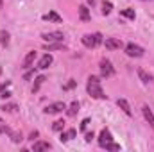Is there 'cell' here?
Returning a JSON list of instances; mask_svg holds the SVG:
<instances>
[{
	"label": "cell",
	"instance_id": "ffe728a7",
	"mask_svg": "<svg viewBox=\"0 0 154 152\" xmlns=\"http://www.w3.org/2000/svg\"><path fill=\"white\" fill-rule=\"evenodd\" d=\"M77 111H79V102H77V100H74V102L70 104V108H68L66 114H68V116H75Z\"/></svg>",
	"mask_w": 154,
	"mask_h": 152
},
{
	"label": "cell",
	"instance_id": "cb8c5ba5",
	"mask_svg": "<svg viewBox=\"0 0 154 152\" xmlns=\"http://www.w3.org/2000/svg\"><path fill=\"white\" fill-rule=\"evenodd\" d=\"M111 9H113V4L111 2H102V14H109L111 13Z\"/></svg>",
	"mask_w": 154,
	"mask_h": 152
},
{
	"label": "cell",
	"instance_id": "e575fe53",
	"mask_svg": "<svg viewBox=\"0 0 154 152\" xmlns=\"http://www.w3.org/2000/svg\"><path fill=\"white\" fill-rule=\"evenodd\" d=\"M2 7H4V4H2V0H0V9H2Z\"/></svg>",
	"mask_w": 154,
	"mask_h": 152
},
{
	"label": "cell",
	"instance_id": "52a82bcc",
	"mask_svg": "<svg viewBox=\"0 0 154 152\" xmlns=\"http://www.w3.org/2000/svg\"><path fill=\"white\" fill-rule=\"evenodd\" d=\"M109 141H113L111 132H109L108 129H102V132H100V136H99V145H100V147H104V145H106V143H109Z\"/></svg>",
	"mask_w": 154,
	"mask_h": 152
},
{
	"label": "cell",
	"instance_id": "d6986e66",
	"mask_svg": "<svg viewBox=\"0 0 154 152\" xmlns=\"http://www.w3.org/2000/svg\"><path fill=\"white\" fill-rule=\"evenodd\" d=\"M45 48L50 52V50H59V48H65V45H63V41H56V43H48V45H45Z\"/></svg>",
	"mask_w": 154,
	"mask_h": 152
},
{
	"label": "cell",
	"instance_id": "5bb4252c",
	"mask_svg": "<svg viewBox=\"0 0 154 152\" xmlns=\"http://www.w3.org/2000/svg\"><path fill=\"white\" fill-rule=\"evenodd\" d=\"M9 86H11V82H9V81H7L5 84H2V86H0V100H4V99H9V97H11V91L7 90Z\"/></svg>",
	"mask_w": 154,
	"mask_h": 152
},
{
	"label": "cell",
	"instance_id": "7c38bea8",
	"mask_svg": "<svg viewBox=\"0 0 154 152\" xmlns=\"http://www.w3.org/2000/svg\"><path fill=\"white\" fill-rule=\"evenodd\" d=\"M142 113H143V116H145V120L149 122V125L154 127V114H152V111L149 109V106H143V108H142Z\"/></svg>",
	"mask_w": 154,
	"mask_h": 152
},
{
	"label": "cell",
	"instance_id": "8992f818",
	"mask_svg": "<svg viewBox=\"0 0 154 152\" xmlns=\"http://www.w3.org/2000/svg\"><path fill=\"white\" fill-rule=\"evenodd\" d=\"M66 109V104L65 102H54V104H48L45 108V113L47 114H56V113H61Z\"/></svg>",
	"mask_w": 154,
	"mask_h": 152
},
{
	"label": "cell",
	"instance_id": "6da1fadb",
	"mask_svg": "<svg viewBox=\"0 0 154 152\" xmlns=\"http://www.w3.org/2000/svg\"><path fill=\"white\" fill-rule=\"evenodd\" d=\"M86 90H88V93L93 97V99H106V95H104V91H102V86H100V81H99V77L91 75L88 79V84H86Z\"/></svg>",
	"mask_w": 154,
	"mask_h": 152
},
{
	"label": "cell",
	"instance_id": "603a6c76",
	"mask_svg": "<svg viewBox=\"0 0 154 152\" xmlns=\"http://www.w3.org/2000/svg\"><path fill=\"white\" fill-rule=\"evenodd\" d=\"M0 109H2V111H5V113H14V111L18 109V106H16V104H4Z\"/></svg>",
	"mask_w": 154,
	"mask_h": 152
},
{
	"label": "cell",
	"instance_id": "9c48e42d",
	"mask_svg": "<svg viewBox=\"0 0 154 152\" xmlns=\"http://www.w3.org/2000/svg\"><path fill=\"white\" fill-rule=\"evenodd\" d=\"M116 106H118V108H120L125 114H127V116H131L133 111H131V106H129V102H127L125 99H118V100H116Z\"/></svg>",
	"mask_w": 154,
	"mask_h": 152
},
{
	"label": "cell",
	"instance_id": "4fadbf2b",
	"mask_svg": "<svg viewBox=\"0 0 154 152\" xmlns=\"http://www.w3.org/2000/svg\"><path fill=\"white\" fill-rule=\"evenodd\" d=\"M79 18H81L82 22H90L91 16H90V9H88L86 5H81V7H79Z\"/></svg>",
	"mask_w": 154,
	"mask_h": 152
},
{
	"label": "cell",
	"instance_id": "d6a6232c",
	"mask_svg": "<svg viewBox=\"0 0 154 152\" xmlns=\"http://www.w3.org/2000/svg\"><path fill=\"white\" fill-rule=\"evenodd\" d=\"M93 138H95V136H93V132H88V134H86V138H84V140H86V141H88V143H90V141H91V140H93Z\"/></svg>",
	"mask_w": 154,
	"mask_h": 152
},
{
	"label": "cell",
	"instance_id": "8fae6325",
	"mask_svg": "<svg viewBox=\"0 0 154 152\" xmlns=\"http://www.w3.org/2000/svg\"><path fill=\"white\" fill-rule=\"evenodd\" d=\"M52 65V56L50 54H45L41 59H39V63H38V68H41V70H45V68H48Z\"/></svg>",
	"mask_w": 154,
	"mask_h": 152
},
{
	"label": "cell",
	"instance_id": "30bf717a",
	"mask_svg": "<svg viewBox=\"0 0 154 152\" xmlns=\"http://www.w3.org/2000/svg\"><path fill=\"white\" fill-rule=\"evenodd\" d=\"M34 59H36V52H34V50H31V52L25 56V59H23V65H22V66H23L25 70H27V68H31V66H32V63H34Z\"/></svg>",
	"mask_w": 154,
	"mask_h": 152
},
{
	"label": "cell",
	"instance_id": "4dcf8cb0",
	"mask_svg": "<svg viewBox=\"0 0 154 152\" xmlns=\"http://www.w3.org/2000/svg\"><path fill=\"white\" fill-rule=\"evenodd\" d=\"M36 138H38V131H32V132L29 134V140H31V141H34Z\"/></svg>",
	"mask_w": 154,
	"mask_h": 152
},
{
	"label": "cell",
	"instance_id": "7402d4cb",
	"mask_svg": "<svg viewBox=\"0 0 154 152\" xmlns=\"http://www.w3.org/2000/svg\"><path fill=\"white\" fill-rule=\"evenodd\" d=\"M45 81H47V79H45V75L36 77V82H34V86H32V93H36V91H38V90H39V86H41V84H43Z\"/></svg>",
	"mask_w": 154,
	"mask_h": 152
},
{
	"label": "cell",
	"instance_id": "f1b7e54d",
	"mask_svg": "<svg viewBox=\"0 0 154 152\" xmlns=\"http://www.w3.org/2000/svg\"><path fill=\"white\" fill-rule=\"evenodd\" d=\"M0 134H11V129L7 125H0Z\"/></svg>",
	"mask_w": 154,
	"mask_h": 152
},
{
	"label": "cell",
	"instance_id": "d4e9b609",
	"mask_svg": "<svg viewBox=\"0 0 154 152\" xmlns=\"http://www.w3.org/2000/svg\"><path fill=\"white\" fill-rule=\"evenodd\" d=\"M52 129H54L56 132H59V131H63V129H65V122H63V120H56V122L52 123Z\"/></svg>",
	"mask_w": 154,
	"mask_h": 152
},
{
	"label": "cell",
	"instance_id": "e0dca14e",
	"mask_svg": "<svg viewBox=\"0 0 154 152\" xmlns=\"http://www.w3.org/2000/svg\"><path fill=\"white\" fill-rule=\"evenodd\" d=\"M138 77L142 79V82H145V84H149L151 81H152V75H149L143 68H138Z\"/></svg>",
	"mask_w": 154,
	"mask_h": 152
},
{
	"label": "cell",
	"instance_id": "277c9868",
	"mask_svg": "<svg viewBox=\"0 0 154 152\" xmlns=\"http://www.w3.org/2000/svg\"><path fill=\"white\" fill-rule=\"evenodd\" d=\"M125 54H127L129 57H142V56H143V48L138 47V45H134V43H129V45L125 47Z\"/></svg>",
	"mask_w": 154,
	"mask_h": 152
},
{
	"label": "cell",
	"instance_id": "3957f363",
	"mask_svg": "<svg viewBox=\"0 0 154 152\" xmlns=\"http://www.w3.org/2000/svg\"><path fill=\"white\" fill-rule=\"evenodd\" d=\"M41 38L45 39L47 43H56V41H63L65 39V34L59 32V31H54V32H43Z\"/></svg>",
	"mask_w": 154,
	"mask_h": 152
},
{
	"label": "cell",
	"instance_id": "1f68e13d",
	"mask_svg": "<svg viewBox=\"0 0 154 152\" xmlns=\"http://www.w3.org/2000/svg\"><path fill=\"white\" fill-rule=\"evenodd\" d=\"M74 86H75V81H70V82H68V84L65 86V90H72Z\"/></svg>",
	"mask_w": 154,
	"mask_h": 152
},
{
	"label": "cell",
	"instance_id": "484cf974",
	"mask_svg": "<svg viewBox=\"0 0 154 152\" xmlns=\"http://www.w3.org/2000/svg\"><path fill=\"white\" fill-rule=\"evenodd\" d=\"M0 41H2L4 47H7V45H9V32L2 31V32H0Z\"/></svg>",
	"mask_w": 154,
	"mask_h": 152
},
{
	"label": "cell",
	"instance_id": "2e32d148",
	"mask_svg": "<svg viewBox=\"0 0 154 152\" xmlns=\"http://www.w3.org/2000/svg\"><path fill=\"white\" fill-rule=\"evenodd\" d=\"M48 149H50V143H47V141H36V143L32 145V150H34V152L48 150Z\"/></svg>",
	"mask_w": 154,
	"mask_h": 152
},
{
	"label": "cell",
	"instance_id": "f546056e",
	"mask_svg": "<svg viewBox=\"0 0 154 152\" xmlns=\"http://www.w3.org/2000/svg\"><path fill=\"white\" fill-rule=\"evenodd\" d=\"M88 123H90V118H84V120L81 122V131H84V129L88 127Z\"/></svg>",
	"mask_w": 154,
	"mask_h": 152
},
{
	"label": "cell",
	"instance_id": "d590c367",
	"mask_svg": "<svg viewBox=\"0 0 154 152\" xmlns=\"http://www.w3.org/2000/svg\"><path fill=\"white\" fill-rule=\"evenodd\" d=\"M0 74H2V68H0Z\"/></svg>",
	"mask_w": 154,
	"mask_h": 152
},
{
	"label": "cell",
	"instance_id": "ba28073f",
	"mask_svg": "<svg viewBox=\"0 0 154 152\" xmlns=\"http://www.w3.org/2000/svg\"><path fill=\"white\" fill-rule=\"evenodd\" d=\"M122 39L118 38H108L106 39V48H109V50H116V48H122Z\"/></svg>",
	"mask_w": 154,
	"mask_h": 152
},
{
	"label": "cell",
	"instance_id": "ac0fdd59",
	"mask_svg": "<svg viewBox=\"0 0 154 152\" xmlns=\"http://www.w3.org/2000/svg\"><path fill=\"white\" fill-rule=\"evenodd\" d=\"M43 20H50V22H56V23H61V16H59L57 13H54V11H50L48 14H45V16H43Z\"/></svg>",
	"mask_w": 154,
	"mask_h": 152
},
{
	"label": "cell",
	"instance_id": "83f0119b",
	"mask_svg": "<svg viewBox=\"0 0 154 152\" xmlns=\"http://www.w3.org/2000/svg\"><path fill=\"white\" fill-rule=\"evenodd\" d=\"M104 149H106V150H120V145H116V143H113V141H109V143L104 145Z\"/></svg>",
	"mask_w": 154,
	"mask_h": 152
},
{
	"label": "cell",
	"instance_id": "44dd1931",
	"mask_svg": "<svg viewBox=\"0 0 154 152\" xmlns=\"http://www.w3.org/2000/svg\"><path fill=\"white\" fill-rule=\"evenodd\" d=\"M120 14H122V16H125V18H129V20H134V18H136L134 9H122V11H120Z\"/></svg>",
	"mask_w": 154,
	"mask_h": 152
},
{
	"label": "cell",
	"instance_id": "5b68a950",
	"mask_svg": "<svg viewBox=\"0 0 154 152\" xmlns=\"http://www.w3.org/2000/svg\"><path fill=\"white\" fill-rule=\"evenodd\" d=\"M113 74H115L113 65H111L108 59H102V61H100V75L102 77H111Z\"/></svg>",
	"mask_w": 154,
	"mask_h": 152
},
{
	"label": "cell",
	"instance_id": "4316f807",
	"mask_svg": "<svg viewBox=\"0 0 154 152\" xmlns=\"http://www.w3.org/2000/svg\"><path fill=\"white\" fill-rule=\"evenodd\" d=\"M11 140H13V143H20L23 138H22V132H11Z\"/></svg>",
	"mask_w": 154,
	"mask_h": 152
},
{
	"label": "cell",
	"instance_id": "9a60e30c",
	"mask_svg": "<svg viewBox=\"0 0 154 152\" xmlns=\"http://www.w3.org/2000/svg\"><path fill=\"white\" fill-rule=\"evenodd\" d=\"M75 136H77V131L75 129H70V131H66V132H61V138H59V140L65 143V141H70V140L75 138Z\"/></svg>",
	"mask_w": 154,
	"mask_h": 152
},
{
	"label": "cell",
	"instance_id": "836d02e7",
	"mask_svg": "<svg viewBox=\"0 0 154 152\" xmlns=\"http://www.w3.org/2000/svg\"><path fill=\"white\" fill-rule=\"evenodd\" d=\"M88 4H91V5H93V0H88Z\"/></svg>",
	"mask_w": 154,
	"mask_h": 152
},
{
	"label": "cell",
	"instance_id": "7a4b0ae2",
	"mask_svg": "<svg viewBox=\"0 0 154 152\" xmlns=\"http://www.w3.org/2000/svg\"><path fill=\"white\" fill-rule=\"evenodd\" d=\"M99 43H102V36H100V32H95V34H84V36H82V45L88 47V48H93V47H97Z\"/></svg>",
	"mask_w": 154,
	"mask_h": 152
}]
</instances>
